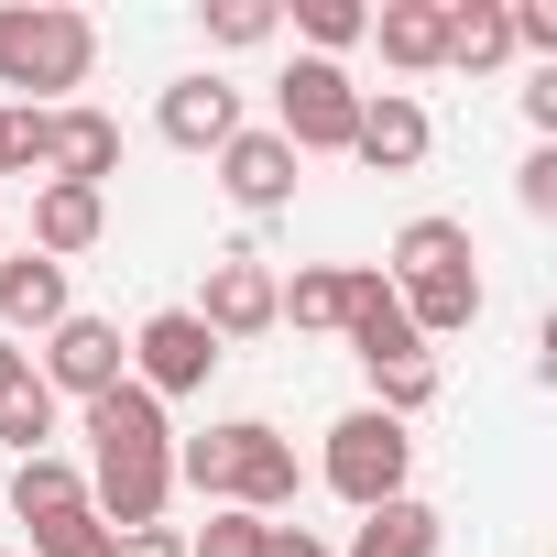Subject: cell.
Wrapping results in <instances>:
<instances>
[{
    "instance_id": "obj_1",
    "label": "cell",
    "mask_w": 557,
    "mask_h": 557,
    "mask_svg": "<svg viewBox=\"0 0 557 557\" xmlns=\"http://www.w3.org/2000/svg\"><path fill=\"white\" fill-rule=\"evenodd\" d=\"M175 481L208 492V503H230V513H262V524L307 492L296 437L262 426V416H230V426H208V437H175Z\"/></svg>"
},
{
    "instance_id": "obj_2",
    "label": "cell",
    "mask_w": 557,
    "mask_h": 557,
    "mask_svg": "<svg viewBox=\"0 0 557 557\" xmlns=\"http://www.w3.org/2000/svg\"><path fill=\"white\" fill-rule=\"evenodd\" d=\"M88 66H99V23L77 0H0V88H23L12 110H66Z\"/></svg>"
},
{
    "instance_id": "obj_3",
    "label": "cell",
    "mask_w": 557,
    "mask_h": 557,
    "mask_svg": "<svg viewBox=\"0 0 557 557\" xmlns=\"http://www.w3.org/2000/svg\"><path fill=\"white\" fill-rule=\"evenodd\" d=\"M405 470H416V426H394V416H372V405L329 426V459H318V481H329L350 513L394 503V492H405Z\"/></svg>"
},
{
    "instance_id": "obj_4",
    "label": "cell",
    "mask_w": 557,
    "mask_h": 557,
    "mask_svg": "<svg viewBox=\"0 0 557 557\" xmlns=\"http://www.w3.org/2000/svg\"><path fill=\"white\" fill-rule=\"evenodd\" d=\"M350 121H361V88H350V66H329V55H296L285 77H273V132H285V153L307 164V153H350Z\"/></svg>"
},
{
    "instance_id": "obj_5",
    "label": "cell",
    "mask_w": 557,
    "mask_h": 557,
    "mask_svg": "<svg viewBox=\"0 0 557 557\" xmlns=\"http://www.w3.org/2000/svg\"><path fill=\"white\" fill-rule=\"evenodd\" d=\"M219 361H230V350H219V339H208V329H197L186 307H153V318L132 329V383H143L153 405H175V394H197V383H208Z\"/></svg>"
},
{
    "instance_id": "obj_6",
    "label": "cell",
    "mask_w": 557,
    "mask_h": 557,
    "mask_svg": "<svg viewBox=\"0 0 557 557\" xmlns=\"http://www.w3.org/2000/svg\"><path fill=\"white\" fill-rule=\"evenodd\" d=\"M186 318H197L219 350L262 339V329H273V262H262V251H208V285H197Z\"/></svg>"
},
{
    "instance_id": "obj_7",
    "label": "cell",
    "mask_w": 557,
    "mask_h": 557,
    "mask_svg": "<svg viewBox=\"0 0 557 557\" xmlns=\"http://www.w3.org/2000/svg\"><path fill=\"white\" fill-rule=\"evenodd\" d=\"M45 394H77V405H99L110 383H132V339L110 329V318H66V329H45Z\"/></svg>"
},
{
    "instance_id": "obj_8",
    "label": "cell",
    "mask_w": 557,
    "mask_h": 557,
    "mask_svg": "<svg viewBox=\"0 0 557 557\" xmlns=\"http://www.w3.org/2000/svg\"><path fill=\"white\" fill-rule=\"evenodd\" d=\"M208 164H219V197H230V208H251V219L296 208V175H307V164L285 153V132H273V121H262V132L240 121V132H230V143H219Z\"/></svg>"
},
{
    "instance_id": "obj_9",
    "label": "cell",
    "mask_w": 557,
    "mask_h": 557,
    "mask_svg": "<svg viewBox=\"0 0 557 557\" xmlns=\"http://www.w3.org/2000/svg\"><path fill=\"white\" fill-rule=\"evenodd\" d=\"M45 186H99L110 197V175H121V121L110 110H88V99H66V110H45Z\"/></svg>"
},
{
    "instance_id": "obj_10",
    "label": "cell",
    "mask_w": 557,
    "mask_h": 557,
    "mask_svg": "<svg viewBox=\"0 0 557 557\" xmlns=\"http://www.w3.org/2000/svg\"><path fill=\"white\" fill-rule=\"evenodd\" d=\"M426 143H437V121H426V99L416 88H361V121H350V153L372 164V175H416L426 164Z\"/></svg>"
},
{
    "instance_id": "obj_11",
    "label": "cell",
    "mask_w": 557,
    "mask_h": 557,
    "mask_svg": "<svg viewBox=\"0 0 557 557\" xmlns=\"http://www.w3.org/2000/svg\"><path fill=\"white\" fill-rule=\"evenodd\" d=\"M66 318H77L66 262H45V251H0V339H45V329H66Z\"/></svg>"
},
{
    "instance_id": "obj_12",
    "label": "cell",
    "mask_w": 557,
    "mask_h": 557,
    "mask_svg": "<svg viewBox=\"0 0 557 557\" xmlns=\"http://www.w3.org/2000/svg\"><path fill=\"white\" fill-rule=\"evenodd\" d=\"M153 132H164V143H175V153H219V143H230V132H240V88H230V77H208V66H197V77H175V88H164V99H153Z\"/></svg>"
},
{
    "instance_id": "obj_13",
    "label": "cell",
    "mask_w": 557,
    "mask_h": 557,
    "mask_svg": "<svg viewBox=\"0 0 557 557\" xmlns=\"http://www.w3.org/2000/svg\"><path fill=\"white\" fill-rule=\"evenodd\" d=\"M361 285H372V262H296V273H273V329H350V307H361Z\"/></svg>"
},
{
    "instance_id": "obj_14",
    "label": "cell",
    "mask_w": 557,
    "mask_h": 557,
    "mask_svg": "<svg viewBox=\"0 0 557 557\" xmlns=\"http://www.w3.org/2000/svg\"><path fill=\"white\" fill-rule=\"evenodd\" d=\"M437 546H448V513L416 503V492H394V503H372V513L350 524L339 557H437Z\"/></svg>"
},
{
    "instance_id": "obj_15",
    "label": "cell",
    "mask_w": 557,
    "mask_h": 557,
    "mask_svg": "<svg viewBox=\"0 0 557 557\" xmlns=\"http://www.w3.org/2000/svg\"><path fill=\"white\" fill-rule=\"evenodd\" d=\"M372 45H383V66L437 77V66H448V0H383V12H372Z\"/></svg>"
},
{
    "instance_id": "obj_16",
    "label": "cell",
    "mask_w": 557,
    "mask_h": 557,
    "mask_svg": "<svg viewBox=\"0 0 557 557\" xmlns=\"http://www.w3.org/2000/svg\"><path fill=\"white\" fill-rule=\"evenodd\" d=\"M99 230H110V197H99V186H34V251H45V262L99 251Z\"/></svg>"
},
{
    "instance_id": "obj_17",
    "label": "cell",
    "mask_w": 557,
    "mask_h": 557,
    "mask_svg": "<svg viewBox=\"0 0 557 557\" xmlns=\"http://www.w3.org/2000/svg\"><path fill=\"white\" fill-rule=\"evenodd\" d=\"M350 350H361V372H394V361H426V339L405 329V307H394V285H383V262H372V285H361V307H350V329H339Z\"/></svg>"
},
{
    "instance_id": "obj_18",
    "label": "cell",
    "mask_w": 557,
    "mask_h": 557,
    "mask_svg": "<svg viewBox=\"0 0 557 557\" xmlns=\"http://www.w3.org/2000/svg\"><path fill=\"white\" fill-rule=\"evenodd\" d=\"M503 55H513V23H503V0H448V66L492 77Z\"/></svg>"
},
{
    "instance_id": "obj_19",
    "label": "cell",
    "mask_w": 557,
    "mask_h": 557,
    "mask_svg": "<svg viewBox=\"0 0 557 557\" xmlns=\"http://www.w3.org/2000/svg\"><path fill=\"white\" fill-rule=\"evenodd\" d=\"M66 503H88V470H77V459H55V448H45V459H12V513H23V524H45V513H66Z\"/></svg>"
},
{
    "instance_id": "obj_20",
    "label": "cell",
    "mask_w": 557,
    "mask_h": 557,
    "mask_svg": "<svg viewBox=\"0 0 557 557\" xmlns=\"http://www.w3.org/2000/svg\"><path fill=\"white\" fill-rule=\"evenodd\" d=\"M0 448H12V459H45V448H55V394H45V372H34L23 394H0Z\"/></svg>"
},
{
    "instance_id": "obj_21",
    "label": "cell",
    "mask_w": 557,
    "mask_h": 557,
    "mask_svg": "<svg viewBox=\"0 0 557 557\" xmlns=\"http://www.w3.org/2000/svg\"><path fill=\"white\" fill-rule=\"evenodd\" d=\"M296 34H307V55H350L361 34H372V12H361V0H296Z\"/></svg>"
},
{
    "instance_id": "obj_22",
    "label": "cell",
    "mask_w": 557,
    "mask_h": 557,
    "mask_svg": "<svg viewBox=\"0 0 557 557\" xmlns=\"http://www.w3.org/2000/svg\"><path fill=\"white\" fill-rule=\"evenodd\" d=\"M186 557H273V524H262V513H230V503H208V524L186 535Z\"/></svg>"
},
{
    "instance_id": "obj_23",
    "label": "cell",
    "mask_w": 557,
    "mask_h": 557,
    "mask_svg": "<svg viewBox=\"0 0 557 557\" xmlns=\"http://www.w3.org/2000/svg\"><path fill=\"white\" fill-rule=\"evenodd\" d=\"M34 557H110V524H99L88 503H66V513L34 524Z\"/></svg>"
},
{
    "instance_id": "obj_24",
    "label": "cell",
    "mask_w": 557,
    "mask_h": 557,
    "mask_svg": "<svg viewBox=\"0 0 557 557\" xmlns=\"http://www.w3.org/2000/svg\"><path fill=\"white\" fill-rule=\"evenodd\" d=\"M273 34H285V12H262V0H219V12H208V45H273Z\"/></svg>"
},
{
    "instance_id": "obj_25",
    "label": "cell",
    "mask_w": 557,
    "mask_h": 557,
    "mask_svg": "<svg viewBox=\"0 0 557 557\" xmlns=\"http://www.w3.org/2000/svg\"><path fill=\"white\" fill-rule=\"evenodd\" d=\"M513 208H524V219H557V143H535V153L513 164Z\"/></svg>"
},
{
    "instance_id": "obj_26",
    "label": "cell",
    "mask_w": 557,
    "mask_h": 557,
    "mask_svg": "<svg viewBox=\"0 0 557 557\" xmlns=\"http://www.w3.org/2000/svg\"><path fill=\"white\" fill-rule=\"evenodd\" d=\"M110 557H186L175 524H143V535H110Z\"/></svg>"
},
{
    "instance_id": "obj_27",
    "label": "cell",
    "mask_w": 557,
    "mask_h": 557,
    "mask_svg": "<svg viewBox=\"0 0 557 557\" xmlns=\"http://www.w3.org/2000/svg\"><path fill=\"white\" fill-rule=\"evenodd\" d=\"M524 121H535V132H546V143H557V66H546V77H535V88H524Z\"/></svg>"
},
{
    "instance_id": "obj_28",
    "label": "cell",
    "mask_w": 557,
    "mask_h": 557,
    "mask_svg": "<svg viewBox=\"0 0 557 557\" xmlns=\"http://www.w3.org/2000/svg\"><path fill=\"white\" fill-rule=\"evenodd\" d=\"M273 557H339V546H318L307 524H273Z\"/></svg>"
},
{
    "instance_id": "obj_29",
    "label": "cell",
    "mask_w": 557,
    "mask_h": 557,
    "mask_svg": "<svg viewBox=\"0 0 557 557\" xmlns=\"http://www.w3.org/2000/svg\"><path fill=\"white\" fill-rule=\"evenodd\" d=\"M23 383H34V361H23L12 339H0V394H23Z\"/></svg>"
},
{
    "instance_id": "obj_30",
    "label": "cell",
    "mask_w": 557,
    "mask_h": 557,
    "mask_svg": "<svg viewBox=\"0 0 557 557\" xmlns=\"http://www.w3.org/2000/svg\"><path fill=\"white\" fill-rule=\"evenodd\" d=\"M0 175H12V110H0Z\"/></svg>"
},
{
    "instance_id": "obj_31",
    "label": "cell",
    "mask_w": 557,
    "mask_h": 557,
    "mask_svg": "<svg viewBox=\"0 0 557 557\" xmlns=\"http://www.w3.org/2000/svg\"><path fill=\"white\" fill-rule=\"evenodd\" d=\"M0 557H12V546H0Z\"/></svg>"
},
{
    "instance_id": "obj_32",
    "label": "cell",
    "mask_w": 557,
    "mask_h": 557,
    "mask_svg": "<svg viewBox=\"0 0 557 557\" xmlns=\"http://www.w3.org/2000/svg\"><path fill=\"white\" fill-rule=\"evenodd\" d=\"M0 251H12V240H0Z\"/></svg>"
}]
</instances>
